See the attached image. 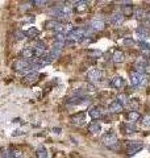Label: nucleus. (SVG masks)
<instances>
[{
    "instance_id": "9",
    "label": "nucleus",
    "mask_w": 150,
    "mask_h": 158,
    "mask_svg": "<svg viewBox=\"0 0 150 158\" xmlns=\"http://www.w3.org/2000/svg\"><path fill=\"white\" fill-rule=\"evenodd\" d=\"M103 115H104V108L102 106H95L90 110V116L94 120H99L100 117H103Z\"/></svg>"
},
{
    "instance_id": "4",
    "label": "nucleus",
    "mask_w": 150,
    "mask_h": 158,
    "mask_svg": "<svg viewBox=\"0 0 150 158\" xmlns=\"http://www.w3.org/2000/svg\"><path fill=\"white\" fill-rule=\"evenodd\" d=\"M144 148L142 142H138V141H128L127 142V153L129 156H133L138 153Z\"/></svg>"
},
{
    "instance_id": "5",
    "label": "nucleus",
    "mask_w": 150,
    "mask_h": 158,
    "mask_svg": "<svg viewBox=\"0 0 150 158\" xmlns=\"http://www.w3.org/2000/svg\"><path fill=\"white\" fill-rule=\"evenodd\" d=\"M45 28L46 29H53V31H56V32H59V33H62L65 31V25L61 23V21H58V20H48L46 23H45Z\"/></svg>"
},
{
    "instance_id": "21",
    "label": "nucleus",
    "mask_w": 150,
    "mask_h": 158,
    "mask_svg": "<svg viewBox=\"0 0 150 158\" xmlns=\"http://www.w3.org/2000/svg\"><path fill=\"white\" fill-rule=\"evenodd\" d=\"M127 117H128L129 123H133V124H134V123L138 121L140 118H141V113L137 112V111H129L128 115H127Z\"/></svg>"
},
{
    "instance_id": "35",
    "label": "nucleus",
    "mask_w": 150,
    "mask_h": 158,
    "mask_svg": "<svg viewBox=\"0 0 150 158\" xmlns=\"http://www.w3.org/2000/svg\"><path fill=\"white\" fill-rule=\"evenodd\" d=\"M32 4H34L36 7H44V6H46L48 4V2H45V0H34Z\"/></svg>"
},
{
    "instance_id": "30",
    "label": "nucleus",
    "mask_w": 150,
    "mask_h": 158,
    "mask_svg": "<svg viewBox=\"0 0 150 158\" xmlns=\"http://www.w3.org/2000/svg\"><path fill=\"white\" fill-rule=\"evenodd\" d=\"M49 56H50V58H52V59H56V58H58L59 56H61V49L54 46V48L52 49V50H50Z\"/></svg>"
},
{
    "instance_id": "10",
    "label": "nucleus",
    "mask_w": 150,
    "mask_h": 158,
    "mask_svg": "<svg viewBox=\"0 0 150 158\" xmlns=\"http://www.w3.org/2000/svg\"><path fill=\"white\" fill-rule=\"evenodd\" d=\"M71 123L75 125H83L84 121H86V113L84 112H79V113H75V115L71 116Z\"/></svg>"
},
{
    "instance_id": "20",
    "label": "nucleus",
    "mask_w": 150,
    "mask_h": 158,
    "mask_svg": "<svg viewBox=\"0 0 150 158\" xmlns=\"http://www.w3.org/2000/svg\"><path fill=\"white\" fill-rule=\"evenodd\" d=\"M38 74L37 73H31V74H27L24 78V83H27V85H32V83L37 82L38 81Z\"/></svg>"
},
{
    "instance_id": "25",
    "label": "nucleus",
    "mask_w": 150,
    "mask_h": 158,
    "mask_svg": "<svg viewBox=\"0 0 150 158\" xmlns=\"http://www.w3.org/2000/svg\"><path fill=\"white\" fill-rule=\"evenodd\" d=\"M38 34H40L38 29L36 27H31L27 32H25V37H28V38H36Z\"/></svg>"
},
{
    "instance_id": "23",
    "label": "nucleus",
    "mask_w": 150,
    "mask_h": 158,
    "mask_svg": "<svg viewBox=\"0 0 150 158\" xmlns=\"http://www.w3.org/2000/svg\"><path fill=\"white\" fill-rule=\"evenodd\" d=\"M123 131H124V133H134L137 131V127H136V124H133V123H125L123 125Z\"/></svg>"
},
{
    "instance_id": "14",
    "label": "nucleus",
    "mask_w": 150,
    "mask_h": 158,
    "mask_svg": "<svg viewBox=\"0 0 150 158\" xmlns=\"http://www.w3.org/2000/svg\"><path fill=\"white\" fill-rule=\"evenodd\" d=\"M65 45H66V37H65V34L63 33L56 34V37H54V46L62 49Z\"/></svg>"
},
{
    "instance_id": "37",
    "label": "nucleus",
    "mask_w": 150,
    "mask_h": 158,
    "mask_svg": "<svg viewBox=\"0 0 150 158\" xmlns=\"http://www.w3.org/2000/svg\"><path fill=\"white\" fill-rule=\"evenodd\" d=\"M12 158H23V153L20 150H12Z\"/></svg>"
},
{
    "instance_id": "7",
    "label": "nucleus",
    "mask_w": 150,
    "mask_h": 158,
    "mask_svg": "<svg viewBox=\"0 0 150 158\" xmlns=\"http://www.w3.org/2000/svg\"><path fill=\"white\" fill-rule=\"evenodd\" d=\"M13 70L15 71H25V70H31V63L29 61H25V59H17L16 62L13 63Z\"/></svg>"
},
{
    "instance_id": "38",
    "label": "nucleus",
    "mask_w": 150,
    "mask_h": 158,
    "mask_svg": "<svg viewBox=\"0 0 150 158\" xmlns=\"http://www.w3.org/2000/svg\"><path fill=\"white\" fill-rule=\"evenodd\" d=\"M131 106H132V111H137V108H138L137 99H133V102H131Z\"/></svg>"
},
{
    "instance_id": "6",
    "label": "nucleus",
    "mask_w": 150,
    "mask_h": 158,
    "mask_svg": "<svg viewBox=\"0 0 150 158\" xmlns=\"http://www.w3.org/2000/svg\"><path fill=\"white\" fill-rule=\"evenodd\" d=\"M103 77H104V73H103L102 70H99V69H92V70H90L88 74H87L88 81L92 82V83L100 82V81L103 79Z\"/></svg>"
},
{
    "instance_id": "16",
    "label": "nucleus",
    "mask_w": 150,
    "mask_h": 158,
    "mask_svg": "<svg viewBox=\"0 0 150 158\" xmlns=\"http://www.w3.org/2000/svg\"><path fill=\"white\" fill-rule=\"evenodd\" d=\"M20 56H21L23 59H25V61H31V59L34 58V50L32 48H24L21 53H20Z\"/></svg>"
},
{
    "instance_id": "11",
    "label": "nucleus",
    "mask_w": 150,
    "mask_h": 158,
    "mask_svg": "<svg viewBox=\"0 0 150 158\" xmlns=\"http://www.w3.org/2000/svg\"><path fill=\"white\" fill-rule=\"evenodd\" d=\"M90 7V2H77L73 7V11L78 12V13H82V12H86Z\"/></svg>"
},
{
    "instance_id": "19",
    "label": "nucleus",
    "mask_w": 150,
    "mask_h": 158,
    "mask_svg": "<svg viewBox=\"0 0 150 158\" xmlns=\"http://www.w3.org/2000/svg\"><path fill=\"white\" fill-rule=\"evenodd\" d=\"M124 16L121 15V12H117V13H115L113 16H112V19H111V23L113 24V25H116V27H120L121 24L124 23Z\"/></svg>"
},
{
    "instance_id": "12",
    "label": "nucleus",
    "mask_w": 150,
    "mask_h": 158,
    "mask_svg": "<svg viewBox=\"0 0 150 158\" xmlns=\"http://www.w3.org/2000/svg\"><path fill=\"white\" fill-rule=\"evenodd\" d=\"M33 50H34V57L40 58V57H42V54L45 53V50H46V45H45L44 41H37Z\"/></svg>"
},
{
    "instance_id": "1",
    "label": "nucleus",
    "mask_w": 150,
    "mask_h": 158,
    "mask_svg": "<svg viewBox=\"0 0 150 158\" xmlns=\"http://www.w3.org/2000/svg\"><path fill=\"white\" fill-rule=\"evenodd\" d=\"M71 13H73V6H70V4L56 7L50 11V15L54 16L56 19H67V17H70Z\"/></svg>"
},
{
    "instance_id": "33",
    "label": "nucleus",
    "mask_w": 150,
    "mask_h": 158,
    "mask_svg": "<svg viewBox=\"0 0 150 158\" xmlns=\"http://www.w3.org/2000/svg\"><path fill=\"white\" fill-rule=\"evenodd\" d=\"M15 37H16L17 41H21V40H24V37H25V32L16 31V33H15Z\"/></svg>"
},
{
    "instance_id": "27",
    "label": "nucleus",
    "mask_w": 150,
    "mask_h": 158,
    "mask_svg": "<svg viewBox=\"0 0 150 158\" xmlns=\"http://www.w3.org/2000/svg\"><path fill=\"white\" fill-rule=\"evenodd\" d=\"M136 67H149V61L144 57H138L136 59Z\"/></svg>"
},
{
    "instance_id": "26",
    "label": "nucleus",
    "mask_w": 150,
    "mask_h": 158,
    "mask_svg": "<svg viewBox=\"0 0 150 158\" xmlns=\"http://www.w3.org/2000/svg\"><path fill=\"white\" fill-rule=\"evenodd\" d=\"M121 15L124 17H129L133 15V6H124L121 8Z\"/></svg>"
},
{
    "instance_id": "31",
    "label": "nucleus",
    "mask_w": 150,
    "mask_h": 158,
    "mask_svg": "<svg viewBox=\"0 0 150 158\" xmlns=\"http://www.w3.org/2000/svg\"><path fill=\"white\" fill-rule=\"evenodd\" d=\"M141 125L144 128H149L150 127V115H145L141 117Z\"/></svg>"
},
{
    "instance_id": "8",
    "label": "nucleus",
    "mask_w": 150,
    "mask_h": 158,
    "mask_svg": "<svg viewBox=\"0 0 150 158\" xmlns=\"http://www.w3.org/2000/svg\"><path fill=\"white\" fill-rule=\"evenodd\" d=\"M134 34H136V37L140 40V42H145L150 37V33L145 27H138L136 29V32H134Z\"/></svg>"
},
{
    "instance_id": "29",
    "label": "nucleus",
    "mask_w": 150,
    "mask_h": 158,
    "mask_svg": "<svg viewBox=\"0 0 150 158\" xmlns=\"http://www.w3.org/2000/svg\"><path fill=\"white\" fill-rule=\"evenodd\" d=\"M117 102L124 107V106H127L129 103V98L125 95V94H119V95H117Z\"/></svg>"
},
{
    "instance_id": "28",
    "label": "nucleus",
    "mask_w": 150,
    "mask_h": 158,
    "mask_svg": "<svg viewBox=\"0 0 150 158\" xmlns=\"http://www.w3.org/2000/svg\"><path fill=\"white\" fill-rule=\"evenodd\" d=\"M133 15H134V17L136 19H138V20H141V19H144V17H146V11L145 9H142V8H137L136 11H133Z\"/></svg>"
},
{
    "instance_id": "15",
    "label": "nucleus",
    "mask_w": 150,
    "mask_h": 158,
    "mask_svg": "<svg viewBox=\"0 0 150 158\" xmlns=\"http://www.w3.org/2000/svg\"><path fill=\"white\" fill-rule=\"evenodd\" d=\"M111 86L113 88H117V90H121V88L125 86V79L123 77H115L111 81Z\"/></svg>"
},
{
    "instance_id": "34",
    "label": "nucleus",
    "mask_w": 150,
    "mask_h": 158,
    "mask_svg": "<svg viewBox=\"0 0 150 158\" xmlns=\"http://www.w3.org/2000/svg\"><path fill=\"white\" fill-rule=\"evenodd\" d=\"M88 56H90V58H99L100 56H102V53H100L99 50H91L88 53Z\"/></svg>"
},
{
    "instance_id": "40",
    "label": "nucleus",
    "mask_w": 150,
    "mask_h": 158,
    "mask_svg": "<svg viewBox=\"0 0 150 158\" xmlns=\"http://www.w3.org/2000/svg\"><path fill=\"white\" fill-rule=\"evenodd\" d=\"M146 17H148V20H149V21H150V13H148V15H146Z\"/></svg>"
},
{
    "instance_id": "22",
    "label": "nucleus",
    "mask_w": 150,
    "mask_h": 158,
    "mask_svg": "<svg viewBox=\"0 0 150 158\" xmlns=\"http://www.w3.org/2000/svg\"><path fill=\"white\" fill-rule=\"evenodd\" d=\"M88 132H91L92 135L100 133V132H102V124H100V123H96V121L91 123V124L88 125Z\"/></svg>"
},
{
    "instance_id": "18",
    "label": "nucleus",
    "mask_w": 150,
    "mask_h": 158,
    "mask_svg": "<svg viewBox=\"0 0 150 158\" xmlns=\"http://www.w3.org/2000/svg\"><path fill=\"white\" fill-rule=\"evenodd\" d=\"M112 59H113L115 63H121V62H124V59H125L124 52L120 50V49H116V50L113 52V54H112Z\"/></svg>"
},
{
    "instance_id": "39",
    "label": "nucleus",
    "mask_w": 150,
    "mask_h": 158,
    "mask_svg": "<svg viewBox=\"0 0 150 158\" xmlns=\"http://www.w3.org/2000/svg\"><path fill=\"white\" fill-rule=\"evenodd\" d=\"M2 158H12V150L11 149H8L3 153V157Z\"/></svg>"
},
{
    "instance_id": "13",
    "label": "nucleus",
    "mask_w": 150,
    "mask_h": 158,
    "mask_svg": "<svg viewBox=\"0 0 150 158\" xmlns=\"http://www.w3.org/2000/svg\"><path fill=\"white\" fill-rule=\"evenodd\" d=\"M104 28H106V23H104V20L102 19H94L91 21V29L92 31H104Z\"/></svg>"
},
{
    "instance_id": "2",
    "label": "nucleus",
    "mask_w": 150,
    "mask_h": 158,
    "mask_svg": "<svg viewBox=\"0 0 150 158\" xmlns=\"http://www.w3.org/2000/svg\"><path fill=\"white\" fill-rule=\"evenodd\" d=\"M102 142H103L104 146L108 148V149H117V146H119V140L112 131H109L108 133H106V135H103Z\"/></svg>"
},
{
    "instance_id": "32",
    "label": "nucleus",
    "mask_w": 150,
    "mask_h": 158,
    "mask_svg": "<svg viewBox=\"0 0 150 158\" xmlns=\"http://www.w3.org/2000/svg\"><path fill=\"white\" fill-rule=\"evenodd\" d=\"M123 44L127 46H132V45H134V40L132 37H127V38L123 40Z\"/></svg>"
},
{
    "instance_id": "24",
    "label": "nucleus",
    "mask_w": 150,
    "mask_h": 158,
    "mask_svg": "<svg viewBox=\"0 0 150 158\" xmlns=\"http://www.w3.org/2000/svg\"><path fill=\"white\" fill-rule=\"evenodd\" d=\"M36 157L37 158H49V153L45 146H38L36 150Z\"/></svg>"
},
{
    "instance_id": "17",
    "label": "nucleus",
    "mask_w": 150,
    "mask_h": 158,
    "mask_svg": "<svg viewBox=\"0 0 150 158\" xmlns=\"http://www.w3.org/2000/svg\"><path fill=\"white\" fill-rule=\"evenodd\" d=\"M123 108H124V107L116 100V102H112L111 104H109L108 112H109V113H115V115H116V113H121V112H123Z\"/></svg>"
},
{
    "instance_id": "36",
    "label": "nucleus",
    "mask_w": 150,
    "mask_h": 158,
    "mask_svg": "<svg viewBox=\"0 0 150 158\" xmlns=\"http://www.w3.org/2000/svg\"><path fill=\"white\" fill-rule=\"evenodd\" d=\"M138 45L141 46V50H150V44L148 42H138Z\"/></svg>"
},
{
    "instance_id": "3",
    "label": "nucleus",
    "mask_w": 150,
    "mask_h": 158,
    "mask_svg": "<svg viewBox=\"0 0 150 158\" xmlns=\"http://www.w3.org/2000/svg\"><path fill=\"white\" fill-rule=\"evenodd\" d=\"M148 83V78L142 75V74H138V73H131V85L133 87H141L144 85Z\"/></svg>"
}]
</instances>
